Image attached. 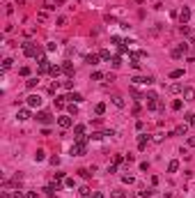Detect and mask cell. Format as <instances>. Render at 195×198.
I'll use <instances>...</instances> for the list:
<instances>
[{
	"instance_id": "obj_1",
	"label": "cell",
	"mask_w": 195,
	"mask_h": 198,
	"mask_svg": "<svg viewBox=\"0 0 195 198\" xmlns=\"http://www.w3.org/2000/svg\"><path fill=\"white\" fill-rule=\"evenodd\" d=\"M85 150H87V138H85V136H78L76 143L71 145V157H80V154H85Z\"/></svg>"
},
{
	"instance_id": "obj_17",
	"label": "cell",
	"mask_w": 195,
	"mask_h": 198,
	"mask_svg": "<svg viewBox=\"0 0 195 198\" xmlns=\"http://www.w3.org/2000/svg\"><path fill=\"white\" fill-rule=\"evenodd\" d=\"M179 171V161H177V159H172V161L168 164V173H177Z\"/></svg>"
},
{
	"instance_id": "obj_12",
	"label": "cell",
	"mask_w": 195,
	"mask_h": 198,
	"mask_svg": "<svg viewBox=\"0 0 195 198\" xmlns=\"http://www.w3.org/2000/svg\"><path fill=\"white\" fill-rule=\"evenodd\" d=\"M99 60H101V55H97V53H90V55H85V62L87 65H99Z\"/></svg>"
},
{
	"instance_id": "obj_20",
	"label": "cell",
	"mask_w": 195,
	"mask_h": 198,
	"mask_svg": "<svg viewBox=\"0 0 195 198\" xmlns=\"http://www.w3.org/2000/svg\"><path fill=\"white\" fill-rule=\"evenodd\" d=\"M60 72H62V67H57V65H51V69H48V74H51L53 78H55V76H57Z\"/></svg>"
},
{
	"instance_id": "obj_39",
	"label": "cell",
	"mask_w": 195,
	"mask_h": 198,
	"mask_svg": "<svg viewBox=\"0 0 195 198\" xmlns=\"http://www.w3.org/2000/svg\"><path fill=\"white\" fill-rule=\"evenodd\" d=\"M69 113H71V115H76V113H78V108H76V104H69Z\"/></svg>"
},
{
	"instance_id": "obj_18",
	"label": "cell",
	"mask_w": 195,
	"mask_h": 198,
	"mask_svg": "<svg viewBox=\"0 0 195 198\" xmlns=\"http://www.w3.org/2000/svg\"><path fill=\"white\" fill-rule=\"evenodd\" d=\"M113 104L117 106V108H124V97H119V94H115V97H113Z\"/></svg>"
},
{
	"instance_id": "obj_37",
	"label": "cell",
	"mask_w": 195,
	"mask_h": 198,
	"mask_svg": "<svg viewBox=\"0 0 195 198\" xmlns=\"http://www.w3.org/2000/svg\"><path fill=\"white\" fill-rule=\"evenodd\" d=\"M101 78H103L101 72H94V74H92V81H101Z\"/></svg>"
},
{
	"instance_id": "obj_36",
	"label": "cell",
	"mask_w": 195,
	"mask_h": 198,
	"mask_svg": "<svg viewBox=\"0 0 195 198\" xmlns=\"http://www.w3.org/2000/svg\"><path fill=\"white\" fill-rule=\"evenodd\" d=\"M172 108H175V111L181 108V99H175V101H172Z\"/></svg>"
},
{
	"instance_id": "obj_43",
	"label": "cell",
	"mask_w": 195,
	"mask_h": 198,
	"mask_svg": "<svg viewBox=\"0 0 195 198\" xmlns=\"http://www.w3.org/2000/svg\"><path fill=\"white\" fill-rule=\"evenodd\" d=\"M188 122H190V125L195 127V113H193V115H188Z\"/></svg>"
},
{
	"instance_id": "obj_40",
	"label": "cell",
	"mask_w": 195,
	"mask_h": 198,
	"mask_svg": "<svg viewBox=\"0 0 195 198\" xmlns=\"http://www.w3.org/2000/svg\"><path fill=\"white\" fill-rule=\"evenodd\" d=\"M62 85H64V88H67V90H71V88H74V81H64V83H62Z\"/></svg>"
},
{
	"instance_id": "obj_13",
	"label": "cell",
	"mask_w": 195,
	"mask_h": 198,
	"mask_svg": "<svg viewBox=\"0 0 195 198\" xmlns=\"http://www.w3.org/2000/svg\"><path fill=\"white\" fill-rule=\"evenodd\" d=\"M62 72L67 74L69 78H74V74H76V69H74V65H71V62H64V65H62Z\"/></svg>"
},
{
	"instance_id": "obj_28",
	"label": "cell",
	"mask_w": 195,
	"mask_h": 198,
	"mask_svg": "<svg viewBox=\"0 0 195 198\" xmlns=\"http://www.w3.org/2000/svg\"><path fill=\"white\" fill-rule=\"evenodd\" d=\"M110 196H113V198H124V196H126V193H124L122 189H115V191L110 193Z\"/></svg>"
},
{
	"instance_id": "obj_7",
	"label": "cell",
	"mask_w": 195,
	"mask_h": 198,
	"mask_svg": "<svg viewBox=\"0 0 195 198\" xmlns=\"http://www.w3.org/2000/svg\"><path fill=\"white\" fill-rule=\"evenodd\" d=\"M181 94H184L186 101H195V88H190V85H186V88L181 90Z\"/></svg>"
},
{
	"instance_id": "obj_16",
	"label": "cell",
	"mask_w": 195,
	"mask_h": 198,
	"mask_svg": "<svg viewBox=\"0 0 195 198\" xmlns=\"http://www.w3.org/2000/svg\"><path fill=\"white\" fill-rule=\"evenodd\" d=\"M16 118H19V120H30V108H21Z\"/></svg>"
},
{
	"instance_id": "obj_14",
	"label": "cell",
	"mask_w": 195,
	"mask_h": 198,
	"mask_svg": "<svg viewBox=\"0 0 195 198\" xmlns=\"http://www.w3.org/2000/svg\"><path fill=\"white\" fill-rule=\"evenodd\" d=\"M147 143H149V136H147V134H140V136H138V147H140V150H145V147H147Z\"/></svg>"
},
{
	"instance_id": "obj_11",
	"label": "cell",
	"mask_w": 195,
	"mask_h": 198,
	"mask_svg": "<svg viewBox=\"0 0 195 198\" xmlns=\"http://www.w3.org/2000/svg\"><path fill=\"white\" fill-rule=\"evenodd\" d=\"M37 120H39V122H44V125H48V122H51L53 118H51V113H48V111H39V113H37Z\"/></svg>"
},
{
	"instance_id": "obj_44",
	"label": "cell",
	"mask_w": 195,
	"mask_h": 198,
	"mask_svg": "<svg viewBox=\"0 0 195 198\" xmlns=\"http://www.w3.org/2000/svg\"><path fill=\"white\" fill-rule=\"evenodd\" d=\"M26 198H37V193H35V191H28V193H26Z\"/></svg>"
},
{
	"instance_id": "obj_42",
	"label": "cell",
	"mask_w": 195,
	"mask_h": 198,
	"mask_svg": "<svg viewBox=\"0 0 195 198\" xmlns=\"http://www.w3.org/2000/svg\"><path fill=\"white\" fill-rule=\"evenodd\" d=\"M92 198H106V196H103L101 191H94V193H92Z\"/></svg>"
},
{
	"instance_id": "obj_4",
	"label": "cell",
	"mask_w": 195,
	"mask_h": 198,
	"mask_svg": "<svg viewBox=\"0 0 195 198\" xmlns=\"http://www.w3.org/2000/svg\"><path fill=\"white\" fill-rule=\"evenodd\" d=\"M26 101H28V108H39V106H41V97H39V94H30Z\"/></svg>"
},
{
	"instance_id": "obj_10",
	"label": "cell",
	"mask_w": 195,
	"mask_h": 198,
	"mask_svg": "<svg viewBox=\"0 0 195 198\" xmlns=\"http://www.w3.org/2000/svg\"><path fill=\"white\" fill-rule=\"evenodd\" d=\"M186 51H188V44H179L177 48H172V58H181Z\"/></svg>"
},
{
	"instance_id": "obj_21",
	"label": "cell",
	"mask_w": 195,
	"mask_h": 198,
	"mask_svg": "<svg viewBox=\"0 0 195 198\" xmlns=\"http://www.w3.org/2000/svg\"><path fill=\"white\" fill-rule=\"evenodd\" d=\"M44 159H46V152H44V150H37V152H35V161H44Z\"/></svg>"
},
{
	"instance_id": "obj_24",
	"label": "cell",
	"mask_w": 195,
	"mask_h": 198,
	"mask_svg": "<svg viewBox=\"0 0 195 198\" xmlns=\"http://www.w3.org/2000/svg\"><path fill=\"white\" fill-rule=\"evenodd\" d=\"M168 90H170V92H172V94H177V92H181V90H184V88H181L179 83H172V85H170Z\"/></svg>"
},
{
	"instance_id": "obj_9",
	"label": "cell",
	"mask_w": 195,
	"mask_h": 198,
	"mask_svg": "<svg viewBox=\"0 0 195 198\" xmlns=\"http://www.w3.org/2000/svg\"><path fill=\"white\" fill-rule=\"evenodd\" d=\"M147 108H149V111H163V101H159V99H149V101H147Z\"/></svg>"
},
{
	"instance_id": "obj_26",
	"label": "cell",
	"mask_w": 195,
	"mask_h": 198,
	"mask_svg": "<svg viewBox=\"0 0 195 198\" xmlns=\"http://www.w3.org/2000/svg\"><path fill=\"white\" fill-rule=\"evenodd\" d=\"M12 62H14V60H12V58H5V60H2V69H5V72H7V69L12 67Z\"/></svg>"
},
{
	"instance_id": "obj_31",
	"label": "cell",
	"mask_w": 195,
	"mask_h": 198,
	"mask_svg": "<svg viewBox=\"0 0 195 198\" xmlns=\"http://www.w3.org/2000/svg\"><path fill=\"white\" fill-rule=\"evenodd\" d=\"M37 83H39V81H37V78H28V81H26V85H28V88H30V90L35 88Z\"/></svg>"
},
{
	"instance_id": "obj_33",
	"label": "cell",
	"mask_w": 195,
	"mask_h": 198,
	"mask_svg": "<svg viewBox=\"0 0 195 198\" xmlns=\"http://www.w3.org/2000/svg\"><path fill=\"white\" fill-rule=\"evenodd\" d=\"M64 99H67V97H55V106H57V108L64 106Z\"/></svg>"
},
{
	"instance_id": "obj_25",
	"label": "cell",
	"mask_w": 195,
	"mask_h": 198,
	"mask_svg": "<svg viewBox=\"0 0 195 198\" xmlns=\"http://www.w3.org/2000/svg\"><path fill=\"white\" fill-rule=\"evenodd\" d=\"M74 134H76V138H78V136H83V134H85V127H83V125H76V127H74Z\"/></svg>"
},
{
	"instance_id": "obj_23",
	"label": "cell",
	"mask_w": 195,
	"mask_h": 198,
	"mask_svg": "<svg viewBox=\"0 0 195 198\" xmlns=\"http://www.w3.org/2000/svg\"><path fill=\"white\" fill-rule=\"evenodd\" d=\"M154 189H142V191H140V196H142V198H152V196H154Z\"/></svg>"
},
{
	"instance_id": "obj_32",
	"label": "cell",
	"mask_w": 195,
	"mask_h": 198,
	"mask_svg": "<svg viewBox=\"0 0 195 198\" xmlns=\"http://www.w3.org/2000/svg\"><path fill=\"white\" fill-rule=\"evenodd\" d=\"M110 62H113V67H115V69H117V67H119V65H122V58H119V55H115V58H113V60H110Z\"/></svg>"
},
{
	"instance_id": "obj_41",
	"label": "cell",
	"mask_w": 195,
	"mask_h": 198,
	"mask_svg": "<svg viewBox=\"0 0 195 198\" xmlns=\"http://www.w3.org/2000/svg\"><path fill=\"white\" fill-rule=\"evenodd\" d=\"M57 88H60V83H57V81H55V83H51V88H48V90H51V92H55Z\"/></svg>"
},
{
	"instance_id": "obj_8",
	"label": "cell",
	"mask_w": 195,
	"mask_h": 198,
	"mask_svg": "<svg viewBox=\"0 0 195 198\" xmlns=\"http://www.w3.org/2000/svg\"><path fill=\"white\" fill-rule=\"evenodd\" d=\"M48 69H51V62H48V58L39 55V74H46Z\"/></svg>"
},
{
	"instance_id": "obj_34",
	"label": "cell",
	"mask_w": 195,
	"mask_h": 198,
	"mask_svg": "<svg viewBox=\"0 0 195 198\" xmlns=\"http://www.w3.org/2000/svg\"><path fill=\"white\" fill-rule=\"evenodd\" d=\"M122 161H126V157H122V154H115V161H113V164H117V166H119Z\"/></svg>"
},
{
	"instance_id": "obj_29",
	"label": "cell",
	"mask_w": 195,
	"mask_h": 198,
	"mask_svg": "<svg viewBox=\"0 0 195 198\" xmlns=\"http://www.w3.org/2000/svg\"><path fill=\"white\" fill-rule=\"evenodd\" d=\"M94 111H97V115H103V113H106V104H97Z\"/></svg>"
},
{
	"instance_id": "obj_45",
	"label": "cell",
	"mask_w": 195,
	"mask_h": 198,
	"mask_svg": "<svg viewBox=\"0 0 195 198\" xmlns=\"http://www.w3.org/2000/svg\"><path fill=\"white\" fill-rule=\"evenodd\" d=\"M188 145H195V136H193V138H188Z\"/></svg>"
},
{
	"instance_id": "obj_3",
	"label": "cell",
	"mask_w": 195,
	"mask_h": 198,
	"mask_svg": "<svg viewBox=\"0 0 195 198\" xmlns=\"http://www.w3.org/2000/svg\"><path fill=\"white\" fill-rule=\"evenodd\" d=\"M57 125H60V129H69V127L74 125L71 115H60V118H57Z\"/></svg>"
},
{
	"instance_id": "obj_5",
	"label": "cell",
	"mask_w": 195,
	"mask_h": 198,
	"mask_svg": "<svg viewBox=\"0 0 195 198\" xmlns=\"http://www.w3.org/2000/svg\"><path fill=\"white\" fill-rule=\"evenodd\" d=\"M131 81H133L135 85H152V83H154V78H152V76H133Z\"/></svg>"
},
{
	"instance_id": "obj_2",
	"label": "cell",
	"mask_w": 195,
	"mask_h": 198,
	"mask_svg": "<svg viewBox=\"0 0 195 198\" xmlns=\"http://www.w3.org/2000/svg\"><path fill=\"white\" fill-rule=\"evenodd\" d=\"M21 48H23V53H26L28 58H37V55H41V48L37 46V44H32V42H23V44H21Z\"/></svg>"
},
{
	"instance_id": "obj_19",
	"label": "cell",
	"mask_w": 195,
	"mask_h": 198,
	"mask_svg": "<svg viewBox=\"0 0 195 198\" xmlns=\"http://www.w3.org/2000/svg\"><path fill=\"white\" fill-rule=\"evenodd\" d=\"M186 131H188V127H186V125H179V127L175 129V136H186Z\"/></svg>"
},
{
	"instance_id": "obj_6",
	"label": "cell",
	"mask_w": 195,
	"mask_h": 198,
	"mask_svg": "<svg viewBox=\"0 0 195 198\" xmlns=\"http://www.w3.org/2000/svg\"><path fill=\"white\" fill-rule=\"evenodd\" d=\"M177 16H179V23H181V26H186V23L190 21V9H188V7H184Z\"/></svg>"
},
{
	"instance_id": "obj_15",
	"label": "cell",
	"mask_w": 195,
	"mask_h": 198,
	"mask_svg": "<svg viewBox=\"0 0 195 198\" xmlns=\"http://www.w3.org/2000/svg\"><path fill=\"white\" fill-rule=\"evenodd\" d=\"M67 99H71V104H80V101H83V94H80V92H71Z\"/></svg>"
},
{
	"instance_id": "obj_22",
	"label": "cell",
	"mask_w": 195,
	"mask_h": 198,
	"mask_svg": "<svg viewBox=\"0 0 195 198\" xmlns=\"http://www.w3.org/2000/svg\"><path fill=\"white\" fill-rule=\"evenodd\" d=\"M184 76V69H172L170 72V78H181Z\"/></svg>"
},
{
	"instance_id": "obj_38",
	"label": "cell",
	"mask_w": 195,
	"mask_h": 198,
	"mask_svg": "<svg viewBox=\"0 0 195 198\" xmlns=\"http://www.w3.org/2000/svg\"><path fill=\"white\" fill-rule=\"evenodd\" d=\"M64 182H67V187H76V180H74V177H67Z\"/></svg>"
},
{
	"instance_id": "obj_27",
	"label": "cell",
	"mask_w": 195,
	"mask_h": 198,
	"mask_svg": "<svg viewBox=\"0 0 195 198\" xmlns=\"http://www.w3.org/2000/svg\"><path fill=\"white\" fill-rule=\"evenodd\" d=\"M78 193H80L83 198H87V196H92V191H90L87 187H80V191H78Z\"/></svg>"
},
{
	"instance_id": "obj_30",
	"label": "cell",
	"mask_w": 195,
	"mask_h": 198,
	"mask_svg": "<svg viewBox=\"0 0 195 198\" xmlns=\"http://www.w3.org/2000/svg\"><path fill=\"white\" fill-rule=\"evenodd\" d=\"M99 55H101V60H108V62L113 60V58H110V51H101V53H99Z\"/></svg>"
},
{
	"instance_id": "obj_35",
	"label": "cell",
	"mask_w": 195,
	"mask_h": 198,
	"mask_svg": "<svg viewBox=\"0 0 195 198\" xmlns=\"http://www.w3.org/2000/svg\"><path fill=\"white\" fill-rule=\"evenodd\" d=\"M78 173H80V177H85V180H87V177H90V175H92V173H90V171H87V168H80V171H78Z\"/></svg>"
}]
</instances>
